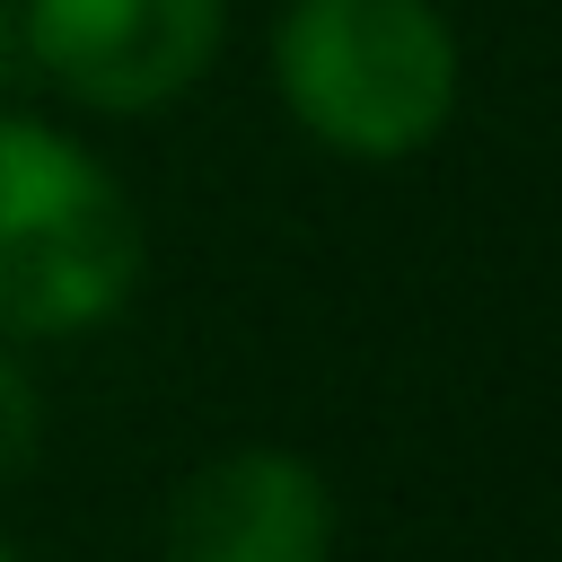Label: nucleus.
Masks as SVG:
<instances>
[{"label": "nucleus", "instance_id": "f257e3e1", "mask_svg": "<svg viewBox=\"0 0 562 562\" xmlns=\"http://www.w3.org/2000/svg\"><path fill=\"white\" fill-rule=\"evenodd\" d=\"M149 272V228L123 176L61 123L0 105V342L105 334Z\"/></svg>", "mask_w": 562, "mask_h": 562}, {"label": "nucleus", "instance_id": "f03ea898", "mask_svg": "<svg viewBox=\"0 0 562 562\" xmlns=\"http://www.w3.org/2000/svg\"><path fill=\"white\" fill-rule=\"evenodd\" d=\"M263 61L281 114L351 167L422 158L465 97V44L439 0H281Z\"/></svg>", "mask_w": 562, "mask_h": 562}, {"label": "nucleus", "instance_id": "7ed1b4c3", "mask_svg": "<svg viewBox=\"0 0 562 562\" xmlns=\"http://www.w3.org/2000/svg\"><path fill=\"white\" fill-rule=\"evenodd\" d=\"M18 35L35 88L97 123H149L211 79L228 0H18Z\"/></svg>", "mask_w": 562, "mask_h": 562}, {"label": "nucleus", "instance_id": "20e7f679", "mask_svg": "<svg viewBox=\"0 0 562 562\" xmlns=\"http://www.w3.org/2000/svg\"><path fill=\"white\" fill-rule=\"evenodd\" d=\"M342 501L316 457L281 439H237L202 457L158 518V562H334Z\"/></svg>", "mask_w": 562, "mask_h": 562}, {"label": "nucleus", "instance_id": "39448f33", "mask_svg": "<svg viewBox=\"0 0 562 562\" xmlns=\"http://www.w3.org/2000/svg\"><path fill=\"white\" fill-rule=\"evenodd\" d=\"M44 457V378L18 342H0V492H18Z\"/></svg>", "mask_w": 562, "mask_h": 562}, {"label": "nucleus", "instance_id": "423d86ee", "mask_svg": "<svg viewBox=\"0 0 562 562\" xmlns=\"http://www.w3.org/2000/svg\"><path fill=\"white\" fill-rule=\"evenodd\" d=\"M18 88H35V70H26V35H18V0H0V105H18Z\"/></svg>", "mask_w": 562, "mask_h": 562}, {"label": "nucleus", "instance_id": "0eeeda50", "mask_svg": "<svg viewBox=\"0 0 562 562\" xmlns=\"http://www.w3.org/2000/svg\"><path fill=\"white\" fill-rule=\"evenodd\" d=\"M0 562H26V553H18V544H9V536H0Z\"/></svg>", "mask_w": 562, "mask_h": 562}]
</instances>
